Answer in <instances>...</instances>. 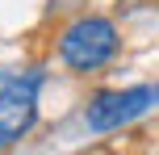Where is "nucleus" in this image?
<instances>
[{
	"label": "nucleus",
	"mask_w": 159,
	"mask_h": 155,
	"mask_svg": "<svg viewBox=\"0 0 159 155\" xmlns=\"http://www.w3.org/2000/svg\"><path fill=\"white\" fill-rule=\"evenodd\" d=\"M38 88H42L38 71L0 67V147L30 134V126L38 122Z\"/></svg>",
	"instance_id": "nucleus-1"
},
{
	"label": "nucleus",
	"mask_w": 159,
	"mask_h": 155,
	"mask_svg": "<svg viewBox=\"0 0 159 155\" xmlns=\"http://www.w3.org/2000/svg\"><path fill=\"white\" fill-rule=\"evenodd\" d=\"M159 101L155 88H126V92H101V97L88 105V130L105 134V130H117V126L143 117Z\"/></svg>",
	"instance_id": "nucleus-3"
},
{
	"label": "nucleus",
	"mask_w": 159,
	"mask_h": 155,
	"mask_svg": "<svg viewBox=\"0 0 159 155\" xmlns=\"http://www.w3.org/2000/svg\"><path fill=\"white\" fill-rule=\"evenodd\" d=\"M113 50H117V30L109 17H80L59 34V55L71 71H92L109 63Z\"/></svg>",
	"instance_id": "nucleus-2"
}]
</instances>
